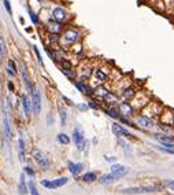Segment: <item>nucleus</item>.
<instances>
[{"instance_id":"nucleus-32","label":"nucleus","mask_w":174,"mask_h":195,"mask_svg":"<svg viewBox=\"0 0 174 195\" xmlns=\"http://www.w3.org/2000/svg\"><path fill=\"white\" fill-rule=\"evenodd\" d=\"M4 54H6V48H4V40L0 37V59H3Z\"/></svg>"},{"instance_id":"nucleus-5","label":"nucleus","mask_w":174,"mask_h":195,"mask_svg":"<svg viewBox=\"0 0 174 195\" xmlns=\"http://www.w3.org/2000/svg\"><path fill=\"white\" fill-rule=\"evenodd\" d=\"M69 182L67 177H60V179H56V180H43L41 184L47 188H51V190H55V188H59L62 185H65L66 183Z\"/></svg>"},{"instance_id":"nucleus-40","label":"nucleus","mask_w":174,"mask_h":195,"mask_svg":"<svg viewBox=\"0 0 174 195\" xmlns=\"http://www.w3.org/2000/svg\"><path fill=\"white\" fill-rule=\"evenodd\" d=\"M115 157H106V161H108V162H115Z\"/></svg>"},{"instance_id":"nucleus-11","label":"nucleus","mask_w":174,"mask_h":195,"mask_svg":"<svg viewBox=\"0 0 174 195\" xmlns=\"http://www.w3.org/2000/svg\"><path fill=\"white\" fill-rule=\"evenodd\" d=\"M111 128H113V132L116 135V136H125V137H128V139H132L133 137L128 130L123 129V128L121 127V125H118V124H113V127Z\"/></svg>"},{"instance_id":"nucleus-18","label":"nucleus","mask_w":174,"mask_h":195,"mask_svg":"<svg viewBox=\"0 0 174 195\" xmlns=\"http://www.w3.org/2000/svg\"><path fill=\"white\" fill-rule=\"evenodd\" d=\"M75 87H77V89H80L81 92H84V94L88 95V96H90V95L93 94V91H92L87 84H84V82H75Z\"/></svg>"},{"instance_id":"nucleus-10","label":"nucleus","mask_w":174,"mask_h":195,"mask_svg":"<svg viewBox=\"0 0 174 195\" xmlns=\"http://www.w3.org/2000/svg\"><path fill=\"white\" fill-rule=\"evenodd\" d=\"M21 74H22V78H23V81H25L26 89H28L29 92H32L34 88H33V85H32V81H30L29 74H28V70H26V66L25 65L21 66Z\"/></svg>"},{"instance_id":"nucleus-19","label":"nucleus","mask_w":174,"mask_h":195,"mask_svg":"<svg viewBox=\"0 0 174 195\" xmlns=\"http://www.w3.org/2000/svg\"><path fill=\"white\" fill-rule=\"evenodd\" d=\"M60 30H62V25H60V22H58V21H55V23H49L48 25V32H51V33L58 34Z\"/></svg>"},{"instance_id":"nucleus-25","label":"nucleus","mask_w":174,"mask_h":195,"mask_svg":"<svg viewBox=\"0 0 174 195\" xmlns=\"http://www.w3.org/2000/svg\"><path fill=\"white\" fill-rule=\"evenodd\" d=\"M29 192L32 195H39L37 187H36V184H34V182H33V180H30V182H29Z\"/></svg>"},{"instance_id":"nucleus-8","label":"nucleus","mask_w":174,"mask_h":195,"mask_svg":"<svg viewBox=\"0 0 174 195\" xmlns=\"http://www.w3.org/2000/svg\"><path fill=\"white\" fill-rule=\"evenodd\" d=\"M52 20L58 21V22H63V21L67 20V13L63 8H60V7H56L52 11Z\"/></svg>"},{"instance_id":"nucleus-33","label":"nucleus","mask_w":174,"mask_h":195,"mask_svg":"<svg viewBox=\"0 0 174 195\" xmlns=\"http://www.w3.org/2000/svg\"><path fill=\"white\" fill-rule=\"evenodd\" d=\"M33 51H34V54H36V56H37V61H39V63L41 66H44V63H43V59H41V55H40V52H39V48L37 47H33Z\"/></svg>"},{"instance_id":"nucleus-30","label":"nucleus","mask_w":174,"mask_h":195,"mask_svg":"<svg viewBox=\"0 0 174 195\" xmlns=\"http://www.w3.org/2000/svg\"><path fill=\"white\" fill-rule=\"evenodd\" d=\"M96 78L100 80V81H104L107 78V74L103 72V70H96Z\"/></svg>"},{"instance_id":"nucleus-23","label":"nucleus","mask_w":174,"mask_h":195,"mask_svg":"<svg viewBox=\"0 0 174 195\" xmlns=\"http://www.w3.org/2000/svg\"><path fill=\"white\" fill-rule=\"evenodd\" d=\"M82 180H84V182H87V183H92V182H95V180H96V175H95V173H92V172H88V173H85V175L82 176Z\"/></svg>"},{"instance_id":"nucleus-22","label":"nucleus","mask_w":174,"mask_h":195,"mask_svg":"<svg viewBox=\"0 0 174 195\" xmlns=\"http://www.w3.org/2000/svg\"><path fill=\"white\" fill-rule=\"evenodd\" d=\"M93 94L96 95V96H99V98H104L107 94H108V91H107L104 87H97V88H95Z\"/></svg>"},{"instance_id":"nucleus-17","label":"nucleus","mask_w":174,"mask_h":195,"mask_svg":"<svg viewBox=\"0 0 174 195\" xmlns=\"http://www.w3.org/2000/svg\"><path fill=\"white\" fill-rule=\"evenodd\" d=\"M18 192L19 194H28L29 192V188L25 183V173L21 175V179H19V184H18Z\"/></svg>"},{"instance_id":"nucleus-20","label":"nucleus","mask_w":174,"mask_h":195,"mask_svg":"<svg viewBox=\"0 0 174 195\" xmlns=\"http://www.w3.org/2000/svg\"><path fill=\"white\" fill-rule=\"evenodd\" d=\"M103 99H104V102H106V103H108V104H115L116 102H118V96H116V95H114V94H111V92H108V94H107Z\"/></svg>"},{"instance_id":"nucleus-41","label":"nucleus","mask_w":174,"mask_h":195,"mask_svg":"<svg viewBox=\"0 0 174 195\" xmlns=\"http://www.w3.org/2000/svg\"><path fill=\"white\" fill-rule=\"evenodd\" d=\"M8 88H10V91H14V85H13V82H8Z\"/></svg>"},{"instance_id":"nucleus-35","label":"nucleus","mask_w":174,"mask_h":195,"mask_svg":"<svg viewBox=\"0 0 174 195\" xmlns=\"http://www.w3.org/2000/svg\"><path fill=\"white\" fill-rule=\"evenodd\" d=\"M159 150H162V151H164V153H167V154H174V148H169V147H158Z\"/></svg>"},{"instance_id":"nucleus-27","label":"nucleus","mask_w":174,"mask_h":195,"mask_svg":"<svg viewBox=\"0 0 174 195\" xmlns=\"http://www.w3.org/2000/svg\"><path fill=\"white\" fill-rule=\"evenodd\" d=\"M106 113H107V116H110V117H113V118H119V114H118V111L115 109H107Z\"/></svg>"},{"instance_id":"nucleus-39","label":"nucleus","mask_w":174,"mask_h":195,"mask_svg":"<svg viewBox=\"0 0 174 195\" xmlns=\"http://www.w3.org/2000/svg\"><path fill=\"white\" fill-rule=\"evenodd\" d=\"M88 106H89V107H92V109H95V110H97V109H99V107H97V106H96V103H95L93 100H90L89 103H88Z\"/></svg>"},{"instance_id":"nucleus-6","label":"nucleus","mask_w":174,"mask_h":195,"mask_svg":"<svg viewBox=\"0 0 174 195\" xmlns=\"http://www.w3.org/2000/svg\"><path fill=\"white\" fill-rule=\"evenodd\" d=\"M32 107L36 116L40 114V111H41V96H40V92L37 89L32 91Z\"/></svg>"},{"instance_id":"nucleus-21","label":"nucleus","mask_w":174,"mask_h":195,"mask_svg":"<svg viewBox=\"0 0 174 195\" xmlns=\"http://www.w3.org/2000/svg\"><path fill=\"white\" fill-rule=\"evenodd\" d=\"M114 180H115V177H114L113 173H110V175H104V176H102V177H100V183H102V184H108V183L114 182Z\"/></svg>"},{"instance_id":"nucleus-36","label":"nucleus","mask_w":174,"mask_h":195,"mask_svg":"<svg viewBox=\"0 0 174 195\" xmlns=\"http://www.w3.org/2000/svg\"><path fill=\"white\" fill-rule=\"evenodd\" d=\"M8 68H10L11 70H14V72L16 73V65H15V62H14L13 59H10V61H8Z\"/></svg>"},{"instance_id":"nucleus-24","label":"nucleus","mask_w":174,"mask_h":195,"mask_svg":"<svg viewBox=\"0 0 174 195\" xmlns=\"http://www.w3.org/2000/svg\"><path fill=\"white\" fill-rule=\"evenodd\" d=\"M56 139H58V142H60L62 144H69L70 143V137H69L66 134H59L58 136H56Z\"/></svg>"},{"instance_id":"nucleus-29","label":"nucleus","mask_w":174,"mask_h":195,"mask_svg":"<svg viewBox=\"0 0 174 195\" xmlns=\"http://www.w3.org/2000/svg\"><path fill=\"white\" fill-rule=\"evenodd\" d=\"M66 120H67V111L65 109H60V122L62 125H66Z\"/></svg>"},{"instance_id":"nucleus-7","label":"nucleus","mask_w":174,"mask_h":195,"mask_svg":"<svg viewBox=\"0 0 174 195\" xmlns=\"http://www.w3.org/2000/svg\"><path fill=\"white\" fill-rule=\"evenodd\" d=\"M111 173L114 175V177L116 179H121L123 176H126L129 173V168H126V166H122V165H113L111 168Z\"/></svg>"},{"instance_id":"nucleus-37","label":"nucleus","mask_w":174,"mask_h":195,"mask_svg":"<svg viewBox=\"0 0 174 195\" xmlns=\"http://www.w3.org/2000/svg\"><path fill=\"white\" fill-rule=\"evenodd\" d=\"M164 185H167L169 188H171L174 191V182L173 180H164Z\"/></svg>"},{"instance_id":"nucleus-4","label":"nucleus","mask_w":174,"mask_h":195,"mask_svg":"<svg viewBox=\"0 0 174 195\" xmlns=\"http://www.w3.org/2000/svg\"><path fill=\"white\" fill-rule=\"evenodd\" d=\"M73 140H74L75 144H77V148L81 150V151H82L88 144L87 140H85V137H84V132H82L78 127L74 128V132H73Z\"/></svg>"},{"instance_id":"nucleus-28","label":"nucleus","mask_w":174,"mask_h":195,"mask_svg":"<svg viewBox=\"0 0 174 195\" xmlns=\"http://www.w3.org/2000/svg\"><path fill=\"white\" fill-rule=\"evenodd\" d=\"M60 65H62V69H63V70H71V63L67 61V59H62Z\"/></svg>"},{"instance_id":"nucleus-34","label":"nucleus","mask_w":174,"mask_h":195,"mask_svg":"<svg viewBox=\"0 0 174 195\" xmlns=\"http://www.w3.org/2000/svg\"><path fill=\"white\" fill-rule=\"evenodd\" d=\"M4 3V7H6V10L8 14H11V4H10V0H3Z\"/></svg>"},{"instance_id":"nucleus-16","label":"nucleus","mask_w":174,"mask_h":195,"mask_svg":"<svg viewBox=\"0 0 174 195\" xmlns=\"http://www.w3.org/2000/svg\"><path fill=\"white\" fill-rule=\"evenodd\" d=\"M69 170L71 172L73 176H77L82 170V164H74V162H71V161H69Z\"/></svg>"},{"instance_id":"nucleus-1","label":"nucleus","mask_w":174,"mask_h":195,"mask_svg":"<svg viewBox=\"0 0 174 195\" xmlns=\"http://www.w3.org/2000/svg\"><path fill=\"white\" fill-rule=\"evenodd\" d=\"M3 130L7 140L13 139V132H11V122H10V114L7 109V103H3Z\"/></svg>"},{"instance_id":"nucleus-14","label":"nucleus","mask_w":174,"mask_h":195,"mask_svg":"<svg viewBox=\"0 0 174 195\" xmlns=\"http://www.w3.org/2000/svg\"><path fill=\"white\" fill-rule=\"evenodd\" d=\"M118 110H119V114H122L123 117H130L133 114V107L129 103H121Z\"/></svg>"},{"instance_id":"nucleus-13","label":"nucleus","mask_w":174,"mask_h":195,"mask_svg":"<svg viewBox=\"0 0 174 195\" xmlns=\"http://www.w3.org/2000/svg\"><path fill=\"white\" fill-rule=\"evenodd\" d=\"M22 109H23V113H25L26 117H29L30 110H32V102L29 100V98L26 96L25 94L22 95Z\"/></svg>"},{"instance_id":"nucleus-26","label":"nucleus","mask_w":174,"mask_h":195,"mask_svg":"<svg viewBox=\"0 0 174 195\" xmlns=\"http://www.w3.org/2000/svg\"><path fill=\"white\" fill-rule=\"evenodd\" d=\"M134 96V89L133 88H128V89H125V92H123V98L125 99H130V98Z\"/></svg>"},{"instance_id":"nucleus-31","label":"nucleus","mask_w":174,"mask_h":195,"mask_svg":"<svg viewBox=\"0 0 174 195\" xmlns=\"http://www.w3.org/2000/svg\"><path fill=\"white\" fill-rule=\"evenodd\" d=\"M28 11H29V15H30V20H32V22L33 23H39V16L36 15V14L33 13L32 10H30L29 7H28Z\"/></svg>"},{"instance_id":"nucleus-15","label":"nucleus","mask_w":174,"mask_h":195,"mask_svg":"<svg viewBox=\"0 0 174 195\" xmlns=\"http://www.w3.org/2000/svg\"><path fill=\"white\" fill-rule=\"evenodd\" d=\"M18 154H19V161L23 162V158H25V140H23L22 134L19 135V139H18Z\"/></svg>"},{"instance_id":"nucleus-3","label":"nucleus","mask_w":174,"mask_h":195,"mask_svg":"<svg viewBox=\"0 0 174 195\" xmlns=\"http://www.w3.org/2000/svg\"><path fill=\"white\" fill-rule=\"evenodd\" d=\"M159 187L155 185H148V187H136V188H125L122 190L123 194H151V192H156Z\"/></svg>"},{"instance_id":"nucleus-38","label":"nucleus","mask_w":174,"mask_h":195,"mask_svg":"<svg viewBox=\"0 0 174 195\" xmlns=\"http://www.w3.org/2000/svg\"><path fill=\"white\" fill-rule=\"evenodd\" d=\"M25 172L28 173L29 176H34V170H33L30 166H25Z\"/></svg>"},{"instance_id":"nucleus-9","label":"nucleus","mask_w":174,"mask_h":195,"mask_svg":"<svg viewBox=\"0 0 174 195\" xmlns=\"http://www.w3.org/2000/svg\"><path fill=\"white\" fill-rule=\"evenodd\" d=\"M78 37H80V34H78L75 30H71V29H69L67 32H65V34H63V40L67 43L69 46L74 44V43L78 40Z\"/></svg>"},{"instance_id":"nucleus-2","label":"nucleus","mask_w":174,"mask_h":195,"mask_svg":"<svg viewBox=\"0 0 174 195\" xmlns=\"http://www.w3.org/2000/svg\"><path fill=\"white\" fill-rule=\"evenodd\" d=\"M33 158H34V161L37 162V165H39L41 169H44V170L49 169V161L43 151H40V150H33Z\"/></svg>"},{"instance_id":"nucleus-12","label":"nucleus","mask_w":174,"mask_h":195,"mask_svg":"<svg viewBox=\"0 0 174 195\" xmlns=\"http://www.w3.org/2000/svg\"><path fill=\"white\" fill-rule=\"evenodd\" d=\"M136 122L143 128H152L154 127V121H152L151 118L145 117V116H139V117L136 118Z\"/></svg>"}]
</instances>
